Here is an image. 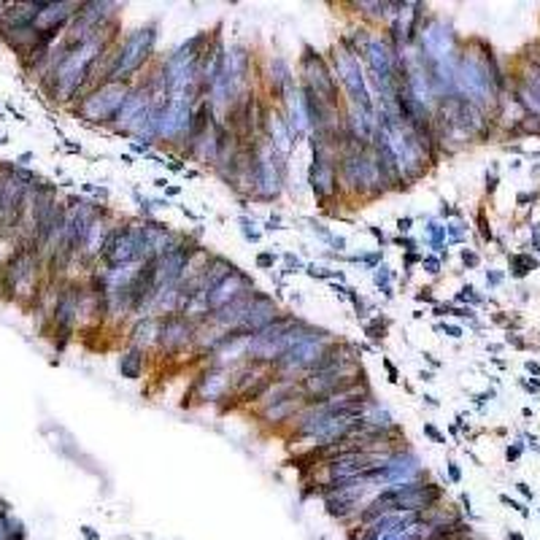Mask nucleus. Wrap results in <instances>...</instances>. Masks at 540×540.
Here are the masks:
<instances>
[{"label": "nucleus", "instance_id": "nucleus-12", "mask_svg": "<svg viewBox=\"0 0 540 540\" xmlns=\"http://www.w3.org/2000/svg\"><path fill=\"white\" fill-rule=\"evenodd\" d=\"M416 300H422V303H432V289H430V287H424V289H419V295H416Z\"/></svg>", "mask_w": 540, "mask_h": 540}, {"label": "nucleus", "instance_id": "nucleus-13", "mask_svg": "<svg viewBox=\"0 0 540 540\" xmlns=\"http://www.w3.org/2000/svg\"><path fill=\"white\" fill-rule=\"evenodd\" d=\"M438 330H446L451 338H462V330L459 327H451V324H438Z\"/></svg>", "mask_w": 540, "mask_h": 540}, {"label": "nucleus", "instance_id": "nucleus-9", "mask_svg": "<svg viewBox=\"0 0 540 540\" xmlns=\"http://www.w3.org/2000/svg\"><path fill=\"white\" fill-rule=\"evenodd\" d=\"M257 265H260V268H270V270H273V265H276V254L262 251L260 257H257Z\"/></svg>", "mask_w": 540, "mask_h": 540}, {"label": "nucleus", "instance_id": "nucleus-3", "mask_svg": "<svg viewBox=\"0 0 540 540\" xmlns=\"http://www.w3.org/2000/svg\"><path fill=\"white\" fill-rule=\"evenodd\" d=\"M197 338V322L181 311H168L157 319V343L165 351H184Z\"/></svg>", "mask_w": 540, "mask_h": 540}, {"label": "nucleus", "instance_id": "nucleus-18", "mask_svg": "<svg viewBox=\"0 0 540 540\" xmlns=\"http://www.w3.org/2000/svg\"><path fill=\"white\" fill-rule=\"evenodd\" d=\"M384 367L389 370V381H397V367H394V365L389 362V359H384Z\"/></svg>", "mask_w": 540, "mask_h": 540}, {"label": "nucleus", "instance_id": "nucleus-17", "mask_svg": "<svg viewBox=\"0 0 540 540\" xmlns=\"http://www.w3.org/2000/svg\"><path fill=\"white\" fill-rule=\"evenodd\" d=\"M462 260H465V265H470V268H473V265H478V257H475L473 251H462Z\"/></svg>", "mask_w": 540, "mask_h": 540}, {"label": "nucleus", "instance_id": "nucleus-15", "mask_svg": "<svg viewBox=\"0 0 540 540\" xmlns=\"http://www.w3.org/2000/svg\"><path fill=\"white\" fill-rule=\"evenodd\" d=\"M410 225H414V219H410V216H405V219H397V230H400V233H408V230H410Z\"/></svg>", "mask_w": 540, "mask_h": 540}, {"label": "nucleus", "instance_id": "nucleus-21", "mask_svg": "<svg viewBox=\"0 0 540 540\" xmlns=\"http://www.w3.org/2000/svg\"><path fill=\"white\" fill-rule=\"evenodd\" d=\"M519 454H521V446H511V449H508V459H516Z\"/></svg>", "mask_w": 540, "mask_h": 540}, {"label": "nucleus", "instance_id": "nucleus-19", "mask_svg": "<svg viewBox=\"0 0 540 540\" xmlns=\"http://www.w3.org/2000/svg\"><path fill=\"white\" fill-rule=\"evenodd\" d=\"M449 475H451V481H459L462 478V473H459V467L454 465V462H449Z\"/></svg>", "mask_w": 540, "mask_h": 540}, {"label": "nucleus", "instance_id": "nucleus-16", "mask_svg": "<svg viewBox=\"0 0 540 540\" xmlns=\"http://www.w3.org/2000/svg\"><path fill=\"white\" fill-rule=\"evenodd\" d=\"M397 246H402L405 251H414V248H416V241H410V238H397Z\"/></svg>", "mask_w": 540, "mask_h": 540}, {"label": "nucleus", "instance_id": "nucleus-25", "mask_svg": "<svg viewBox=\"0 0 540 540\" xmlns=\"http://www.w3.org/2000/svg\"><path fill=\"white\" fill-rule=\"evenodd\" d=\"M508 540H524V537H521L519 532H511V535H508Z\"/></svg>", "mask_w": 540, "mask_h": 540}, {"label": "nucleus", "instance_id": "nucleus-22", "mask_svg": "<svg viewBox=\"0 0 540 540\" xmlns=\"http://www.w3.org/2000/svg\"><path fill=\"white\" fill-rule=\"evenodd\" d=\"M414 262H419V254H414V251H408V254H405V265H408V268H410V265H414Z\"/></svg>", "mask_w": 540, "mask_h": 540}, {"label": "nucleus", "instance_id": "nucleus-10", "mask_svg": "<svg viewBox=\"0 0 540 540\" xmlns=\"http://www.w3.org/2000/svg\"><path fill=\"white\" fill-rule=\"evenodd\" d=\"M500 500H502L505 505H511V508H513V511H519V513H521V516H529V511H527V508H524V505H521V502H516V500H511V497H505V494L500 497Z\"/></svg>", "mask_w": 540, "mask_h": 540}, {"label": "nucleus", "instance_id": "nucleus-5", "mask_svg": "<svg viewBox=\"0 0 540 540\" xmlns=\"http://www.w3.org/2000/svg\"><path fill=\"white\" fill-rule=\"evenodd\" d=\"M143 362H146V351L133 346L127 354L119 357V373H122L124 378H130V381H138L141 373H143Z\"/></svg>", "mask_w": 540, "mask_h": 540}, {"label": "nucleus", "instance_id": "nucleus-24", "mask_svg": "<svg viewBox=\"0 0 540 540\" xmlns=\"http://www.w3.org/2000/svg\"><path fill=\"white\" fill-rule=\"evenodd\" d=\"M519 492H521V494H524V497H529V500H532V489H529V486H527V484H519Z\"/></svg>", "mask_w": 540, "mask_h": 540}, {"label": "nucleus", "instance_id": "nucleus-6", "mask_svg": "<svg viewBox=\"0 0 540 540\" xmlns=\"http://www.w3.org/2000/svg\"><path fill=\"white\" fill-rule=\"evenodd\" d=\"M387 327H389V322L381 319V316H375L373 322L365 324V335L370 338V340H384V335H387Z\"/></svg>", "mask_w": 540, "mask_h": 540}, {"label": "nucleus", "instance_id": "nucleus-8", "mask_svg": "<svg viewBox=\"0 0 540 540\" xmlns=\"http://www.w3.org/2000/svg\"><path fill=\"white\" fill-rule=\"evenodd\" d=\"M422 265L427 268V273H430V276H438V273H440V262L435 260V257H422Z\"/></svg>", "mask_w": 540, "mask_h": 540}, {"label": "nucleus", "instance_id": "nucleus-1", "mask_svg": "<svg viewBox=\"0 0 540 540\" xmlns=\"http://www.w3.org/2000/svg\"><path fill=\"white\" fill-rule=\"evenodd\" d=\"M127 87L116 81H100L98 89H92L87 98H81V106L76 108L84 119H95V122H114L119 108L127 100Z\"/></svg>", "mask_w": 540, "mask_h": 540}, {"label": "nucleus", "instance_id": "nucleus-2", "mask_svg": "<svg viewBox=\"0 0 540 540\" xmlns=\"http://www.w3.org/2000/svg\"><path fill=\"white\" fill-rule=\"evenodd\" d=\"M300 68H303V76H305V84L303 87H308L313 92L316 98H322L327 106H332V108H338V103H340V98H338V81H335V76L330 73V68H327V62L319 57V51H313L311 46H305L303 49V57H300Z\"/></svg>", "mask_w": 540, "mask_h": 540}, {"label": "nucleus", "instance_id": "nucleus-14", "mask_svg": "<svg viewBox=\"0 0 540 540\" xmlns=\"http://www.w3.org/2000/svg\"><path fill=\"white\" fill-rule=\"evenodd\" d=\"M457 300H473V303H478V297L473 295V287H465V289L459 292V297H457Z\"/></svg>", "mask_w": 540, "mask_h": 540}, {"label": "nucleus", "instance_id": "nucleus-4", "mask_svg": "<svg viewBox=\"0 0 540 540\" xmlns=\"http://www.w3.org/2000/svg\"><path fill=\"white\" fill-rule=\"evenodd\" d=\"M335 71L340 76V81H343V87L351 92L354 106L373 114V100H370V95H367V89H365V81H362V73H359V62H357L354 51L346 49V46L335 49Z\"/></svg>", "mask_w": 540, "mask_h": 540}, {"label": "nucleus", "instance_id": "nucleus-20", "mask_svg": "<svg viewBox=\"0 0 540 540\" xmlns=\"http://www.w3.org/2000/svg\"><path fill=\"white\" fill-rule=\"evenodd\" d=\"M287 265H289V268H300V260H297L295 254H287Z\"/></svg>", "mask_w": 540, "mask_h": 540}, {"label": "nucleus", "instance_id": "nucleus-23", "mask_svg": "<svg viewBox=\"0 0 540 540\" xmlns=\"http://www.w3.org/2000/svg\"><path fill=\"white\" fill-rule=\"evenodd\" d=\"M81 532L87 535V540H98V532H92V527H81Z\"/></svg>", "mask_w": 540, "mask_h": 540}, {"label": "nucleus", "instance_id": "nucleus-7", "mask_svg": "<svg viewBox=\"0 0 540 540\" xmlns=\"http://www.w3.org/2000/svg\"><path fill=\"white\" fill-rule=\"evenodd\" d=\"M527 268H535V260H527V257H513V276H527Z\"/></svg>", "mask_w": 540, "mask_h": 540}, {"label": "nucleus", "instance_id": "nucleus-11", "mask_svg": "<svg viewBox=\"0 0 540 540\" xmlns=\"http://www.w3.org/2000/svg\"><path fill=\"white\" fill-rule=\"evenodd\" d=\"M424 432H427V435H430V438H432L435 443H446V438H443V435H440L438 430H435V427H432V424H424Z\"/></svg>", "mask_w": 540, "mask_h": 540}]
</instances>
